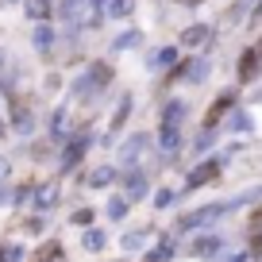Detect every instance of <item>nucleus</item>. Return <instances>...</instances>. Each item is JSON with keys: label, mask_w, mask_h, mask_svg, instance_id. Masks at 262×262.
Returning <instances> with one entry per match:
<instances>
[{"label": "nucleus", "mask_w": 262, "mask_h": 262, "mask_svg": "<svg viewBox=\"0 0 262 262\" xmlns=\"http://www.w3.org/2000/svg\"><path fill=\"white\" fill-rule=\"evenodd\" d=\"M89 220H93V212H89V208H81V212L74 216V224H89Z\"/></svg>", "instance_id": "nucleus-10"}, {"label": "nucleus", "mask_w": 262, "mask_h": 262, "mask_svg": "<svg viewBox=\"0 0 262 262\" xmlns=\"http://www.w3.org/2000/svg\"><path fill=\"white\" fill-rule=\"evenodd\" d=\"M58 258V243H50V247H42L39 254H35V262H54Z\"/></svg>", "instance_id": "nucleus-4"}, {"label": "nucleus", "mask_w": 262, "mask_h": 262, "mask_svg": "<svg viewBox=\"0 0 262 262\" xmlns=\"http://www.w3.org/2000/svg\"><path fill=\"white\" fill-rule=\"evenodd\" d=\"M212 173H216V166H201V170L193 173V185H201V181H208V178H212Z\"/></svg>", "instance_id": "nucleus-5"}, {"label": "nucleus", "mask_w": 262, "mask_h": 262, "mask_svg": "<svg viewBox=\"0 0 262 262\" xmlns=\"http://www.w3.org/2000/svg\"><path fill=\"white\" fill-rule=\"evenodd\" d=\"M254 54H262V47H258V50H254Z\"/></svg>", "instance_id": "nucleus-12"}, {"label": "nucleus", "mask_w": 262, "mask_h": 262, "mask_svg": "<svg viewBox=\"0 0 262 262\" xmlns=\"http://www.w3.org/2000/svg\"><path fill=\"white\" fill-rule=\"evenodd\" d=\"M4 173H8V166H4V162H0V178H4Z\"/></svg>", "instance_id": "nucleus-11"}, {"label": "nucleus", "mask_w": 262, "mask_h": 262, "mask_svg": "<svg viewBox=\"0 0 262 262\" xmlns=\"http://www.w3.org/2000/svg\"><path fill=\"white\" fill-rule=\"evenodd\" d=\"M108 12H112V16H123V12H131V0H116V4H108Z\"/></svg>", "instance_id": "nucleus-6"}, {"label": "nucleus", "mask_w": 262, "mask_h": 262, "mask_svg": "<svg viewBox=\"0 0 262 262\" xmlns=\"http://www.w3.org/2000/svg\"><path fill=\"white\" fill-rule=\"evenodd\" d=\"M228 108H231V97H224V100H216V104H212V112H208V120H205V123H208V127H212V123H216V120H220V116H224V112H228Z\"/></svg>", "instance_id": "nucleus-3"}, {"label": "nucleus", "mask_w": 262, "mask_h": 262, "mask_svg": "<svg viewBox=\"0 0 262 262\" xmlns=\"http://www.w3.org/2000/svg\"><path fill=\"white\" fill-rule=\"evenodd\" d=\"M189 4H193V0H189Z\"/></svg>", "instance_id": "nucleus-13"}, {"label": "nucleus", "mask_w": 262, "mask_h": 262, "mask_svg": "<svg viewBox=\"0 0 262 262\" xmlns=\"http://www.w3.org/2000/svg\"><path fill=\"white\" fill-rule=\"evenodd\" d=\"M254 74H258V54H254V50H247V54L239 58V77H243V81H251Z\"/></svg>", "instance_id": "nucleus-1"}, {"label": "nucleus", "mask_w": 262, "mask_h": 262, "mask_svg": "<svg viewBox=\"0 0 262 262\" xmlns=\"http://www.w3.org/2000/svg\"><path fill=\"white\" fill-rule=\"evenodd\" d=\"M27 16H35V19L50 16V0H27Z\"/></svg>", "instance_id": "nucleus-2"}, {"label": "nucleus", "mask_w": 262, "mask_h": 262, "mask_svg": "<svg viewBox=\"0 0 262 262\" xmlns=\"http://www.w3.org/2000/svg\"><path fill=\"white\" fill-rule=\"evenodd\" d=\"M85 243H89V251H97V247H100V231H89V235H85Z\"/></svg>", "instance_id": "nucleus-8"}, {"label": "nucleus", "mask_w": 262, "mask_h": 262, "mask_svg": "<svg viewBox=\"0 0 262 262\" xmlns=\"http://www.w3.org/2000/svg\"><path fill=\"white\" fill-rule=\"evenodd\" d=\"M108 178H112V170H97L89 181H93V185H100V181H108Z\"/></svg>", "instance_id": "nucleus-9"}, {"label": "nucleus", "mask_w": 262, "mask_h": 262, "mask_svg": "<svg viewBox=\"0 0 262 262\" xmlns=\"http://www.w3.org/2000/svg\"><path fill=\"white\" fill-rule=\"evenodd\" d=\"M35 42H39V47H47V42H50V27H39V35H35Z\"/></svg>", "instance_id": "nucleus-7"}]
</instances>
